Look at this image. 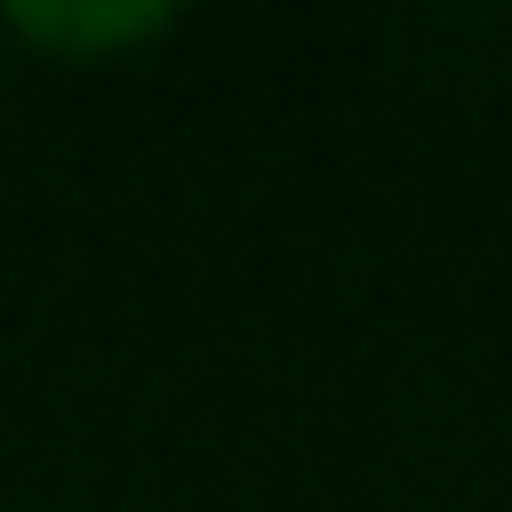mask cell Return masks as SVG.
I'll return each instance as SVG.
<instances>
[{"mask_svg":"<svg viewBox=\"0 0 512 512\" xmlns=\"http://www.w3.org/2000/svg\"><path fill=\"white\" fill-rule=\"evenodd\" d=\"M8 24L48 56L96 64V56H120L136 40H160L176 24V8H160V0H16Z\"/></svg>","mask_w":512,"mask_h":512,"instance_id":"6da1fadb","label":"cell"}]
</instances>
